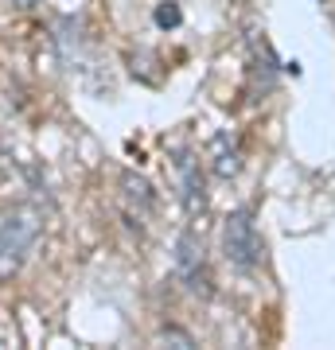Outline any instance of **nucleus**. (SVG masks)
I'll use <instances>...</instances> for the list:
<instances>
[{
    "mask_svg": "<svg viewBox=\"0 0 335 350\" xmlns=\"http://www.w3.org/2000/svg\"><path fill=\"white\" fill-rule=\"evenodd\" d=\"M175 269H179V280L187 284L191 296H211V269H207V257H203V241L195 234H179L175 238Z\"/></svg>",
    "mask_w": 335,
    "mask_h": 350,
    "instance_id": "obj_3",
    "label": "nucleus"
},
{
    "mask_svg": "<svg viewBox=\"0 0 335 350\" xmlns=\"http://www.w3.org/2000/svg\"><path fill=\"white\" fill-rule=\"evenodd\" d=\"M238 167H242V152H238V144H230V152H226V137L219 140V160H214V172L223 175V179H230V175H238Z\"/></svg>",
    "mask_w": 335,
    "mask_h": 350,
    "instance_id": "obj_6",
    "label": "nucleus"
},
{
    "mask_svg": "<svg viewBox=\"0 0 335 350\" xmlns=\"http://www.w3.org/2000/svg\"><path fill=\"white\" fill-rule=\"evenodd\" d=\"M121 187H125V202H129V206H140V218H149L152 202H156V195H152V187H149V179H140V175L129 172L121 179Z\"/></svg>",
    "mask_w": 335,
    "mask_h": 350,
    "instance_id": "obj_5",
    "label": "nucleus"
},
{
    "mask_svg": "<svg viewBox=\"0 0 335 350\" xmlns=\"http://www.w3.org/2000/svg\"><path fill=\"white\" fill-rule=\"evenodd\" d=\"M223 253L226 261L234 265L238 273H253L261 265V238H258V226H253V214L242 206L226 218L223 226Z\"/></svg>",
    "mask_w": 335,
    "mask_h": 350,
    "instance_id": "obj_2",
    "label": "nucleus"
},
{
    "mask_svg": "<svg viewBox=\"0 0 335 350\" xmlns=\"http://www.w3.org/2000/svg\"><path fill=\"white\" fill-rule=\"evenodd\" d=\"M175 167H179V187H184L187 214H203L207 211V187H203V175H199L195 160H191V156H179Z\"/></svg>",
    "mask_w": 335,
    "mask_h": 350,
    "instance_id": "obj_4",
    "label": "nucleus"
},
{
    "mask_svg": "<svg viewBox=\"0 0 335 350\" xmlns=\"http://www.w3.org/2000/svg\"><path fill=\"white\" fill-rule=\"evenodd\" d=\"M36 241H39L36 214H8L0 222V280H12L24 269Z\"/></svg>",
    "mask_w": 335,
    "mask_h": 350,
    "instance_id": "obj_1",
    "label": "nucleus"
},
{
    "mask_svg": "<svg viewBox=\"0 0 335 350\" xmlns=\"http://www.w3.org/2000/svg\"><path fill=\"white\" fill-rule=\"evenodd\" d=\"M152 20H156V27H179V24H184V12H179V4H175V0H160V4H156V12H152Z\"/></svg>",
    "mask_w": 335,
    "mask_h": 350,
    "instance_id": "obj_7",
    "label": "nucleus"
}]
</instances>
